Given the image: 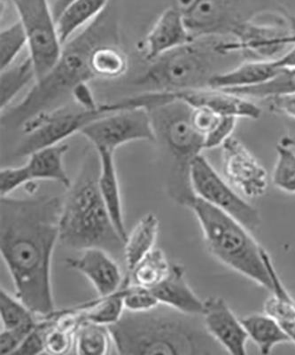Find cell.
Masks as SVG:
<instances>
[{
  "instance_id": "cell-1",
  "label": "cell",
  "mask_w": 295,
  "mask_h": 355,
  "mask_svg": "<svg viewBox=\"0 0 295 355\" xmlns=\"http://www.w3.org/2000/svg\"><path fill=\"white\" fill-rule=\"evenodd\" d=\"M62 205V198L52 196L0 200V253L15 296L39 317L55 311L51 265Z\"/></svg>"
},
{
  "instance_id": "cell-2",
  "label": "cell",
  "mask_w": 295,
  "mask_h": 355,
  "mask_svg": "<svg viewBox=\"0 0 295 355\" xmlns=\"http://www.w3.org/2000/svg\"><path fill=\"white\" fill-rule=\"evenodd\" d=\"M117 2L118 0H110L97 18L63 44L53 68L35 82L17 105L2 113L3 128H21L40 114L71 104L73 89L78 84L95 79L90 67L93 51L100 44H119Z\"/></svg>"
},
{
  "instance_id": "cell-3",
  "label": "cell",
  "mask_w": 295,
  "mask_h": 355,
  "mask_svg": "<svg viewBox=\"0 0 295 355\" xmlns=\"http://www.w3.org/2000/svg\"><path fill=\"white\" fill-rule=\"evenodd\" d=\"M189 315L159 305L147 312L125 310L116 324L109 326L116 353L122 355L208 354L212 338L204 327Z\"/></svg>"
},
{
  "instance_id": "cell-4",
  "label": "cell",
  "mask_w": 295,
  "mask_h": 355,
  "mask_svg": "<svg viewBox=\"0 0 295 355\" xmlns=\"http://www.w3.org/2000/svg\"><path fill=\"white\" fill-rule=\"evenodd\" d=\"M100 158L90 153L63 199L60 241L69 249H100L125 262V241L116 230L98 189Z\"/></svg>"
},
{
  "instance_id": "cell-5",
  "label": "cell",
  "mask_w": 295,
  "mask_h": 355,
  "mask_svg": "<svg viewBox=\"0 0 295 355\" xmlns=\"http://www.w3.org/2000/svg\"><path fill=\"white\" fill-rule=\"evenodd\" d=\"M240 50L237 39L224 40V35L195 37L150 62L134 85L170 93L211 88L215 76L234 68L231 56Z\"/></svg>"
},
{
  "instance_id": "cell-6",
  "label": "cell",
  "mask_w": 295,
  "mask_h": 355,
  "mask_svg": "<svg viewBox=\"0 0 295 355\" xmlns=\"http://www.w3.org/2000/svg\"><path fill=\"white\" fill-rule=\"evenodd\" d=\"M187 207L198 218L206 245L212 256L260 286L272 290L271 275L263 259V248L250 234L251 231L198 196Z\"/></svg>"
},
{
  "instance_id": "cell-7",
  "label": "cell",
  "mask_w": 295,
  "mask_h": 355,
  "mask_svg": "<svg viewBox=\"0 0 295 355\" xmlns=\"http://www.w3.org/2000/svg\"><path fill=\"white\" fill-rule=\"evenodd\" d=\"M192 111V106L174 94L173 100L150 112L157 135L160 133L173 160L168 192L184 206L196 196L190 184V163L205 150V137L193 126Z\"/></svg>"
},
{
  "instance_id": "cell-8",
  "label": "cell",
  "mask_w": 295,
  "mask_h": 355,
  "mask_svg": "<svg viewBox=\"0 0 295 355\" xmlns=\"http://www.w3.org/2000/svg\"><path fill=\"white\" fill-rule=\"evenodd\" d=\"M110 112L107 104H101L100 110L91 111L71 103L40 114L22 126L24 137L15 148V155L28 157L41 148L62 144L75 133H80L88 123Z\"/></svg>"
},
{
  "instance_id": "cell-9",
  "label": "cell",
  "mask_w": 295,
  "mask_h": 355,
  "mask_svg": "<svg viewBox=\"0 0 295 355\" xmlns=\"http://www.w3.org/2000/svg\"><path fill=\"white\" fill-rule=\"evenodd\" d=\"M28 39L37 81L56 64L62 53L56 20L48 0H11Z\"/></svg>"
},
{
  "instance_id": "cell-10",
  "label": "cell",
  "mask_w": 295,
  "mask_h": 355,
  "mask_svg": "<svg viewBox=\"0 0 295 355\" xmlns=\"http://www.w3.org/2000/svg\"><path fill=\"white\" fill-rule=\"evenodd\" d=\"M80 135L91 142L95 150L113 152L129 142H154L157 139L150 112L138 107L105 114L84 126Z\"/></svg>"
},
{
  "instance_id": "cell-11",
  "label": "cell",
  "mask_w": 295,
  "mask_h": 355,
  "mask_svg": "<svg viewBox=\"0 0 295 355\" xmlns=\"http://www.w3.org/2000/svg\"><path fill=\"white\" fill-rule=\"evenodd\" d=\"M189 180L196 196L236 218L250 231L259 227L258 211L231 189L202 154L190 163Z\"/></svg>"
},
{
  "instance_id": "cell-12",
  "label": "cell",
  "mask_w": 295,
  "mask_h": 355,
  "mask_svg": "<svg viewBox=\"0 0 295 355\" xmlns=\"http://www.w3.org/2000/svg\"><path fill=\"white\" fill-rule=\"evenodd\" d=\"M225 176L247 198L265 195L268 188V174L259 162L233 136L223 145Z\"/></svg>"
},
{
  "instance_id": "cell-13",
  "label": "cell",
  "mask_w": 295,
  "mask_h": 355,
  "mask_svg": "<svg viewBox=\"0 0 295 355\" xmlns=\"http://www.w3.org/2000/svg\"><path fill=\"white\" fill-rule=\"evenodd\" d=\"M202 316L206 331L228 353L247 354L249 336L240 319L237 318L223 299L208 297L206 300Z\"/></svg>"
},
{
  "instance_id": "cell-14",
  "label": "cell",
  "mask_w": 295,
  "mask_h": 355,
  "mask_svg": "<svg viewBox=\"0 0 295 355\" xmlns=\"http://www.w3.org/2000/svg\"><path fill=\"white\" fill-rule=\"evenodd\" d=\"M295 67V47L277 59L256 60L240 63L230 71L221 73L212 79L211 88L226 89L255 87L266 83L285 69Z\"/></svg>"
},
{
  "instance_id": "cell-15",
  "label": "cell",
  "mask_w": 295,
  "mask_h": 355,
  "mask_svg": "<svg viewBox=\"0 0 295 355\" xmlns=\"http://www.w3.org/2000/svg\"><path fill=\"white\" fill-rule=\"evenodd\" d=\"M66 263L69 268L87 277L98 297H107L116 293L125 283L119 262L103 250H82L79 258L66 259Z\"/></svg>"
},
{
  "instance_id": "cell-16",
  "label": "cell",
  "mask_w": 295,
  "mask_h": 355,
  "mask_svg": "<svg viewBox=\"0 0 295 355\" xmlns=\"http://www.w3.org/2000/svg\"><path fill=\"white\" fill-rule=\"evenodd\" d=\"M193 40L185 17L171 6L161 12L149 31L143 42V55L150 63Z\"/></svg>"
},
{
  "instance_id": "cell-17",
  "label": "cell",
  "mask_w": 295,
  "mask_h": 355,
  "mask_svg": "<svg viewBox=\"0 0 295 355\" xmlns=\"http://www.w3.org/2000/svg\"><path fill=\"white\" fill-rule=\"evenodd\" d=\"M174 94L193 107H205L220 116L258 119L262 115L261 107L247 98L219 89L207 88Z\"/></svg>"
},
{
  "instance_id": "cell-18",
  "label": "cell",
  "mask_w": 295,
  "mask_h": 355,
  "mask_svg": "<svg viewBox=\"0 0 295 355\" xmlns=\"http://www.w3.org/2000/svg\"><path fill=\"white\" fill-rule=\"evenodd\" d=\"M151 291L161 305L186 315H202L204 301L199 300L187 284L185 268L182 265L171 264L168 277Z\"/></svg>"
},
{
  "instance_id": "cell-19",
  "label": "cell",
  "mask_w": 295,
  "mask_h": 355,
  "mask_svg": "<svg viewBox=\"0 0 295 355\" xmlns=\"http://www.w3.org/2000/svg\"><path fill=\"white\" fill-rule=\"evenodd\" d=\"M100 158V175L98 189L105 205L109 211L111 218L120 236L126 241V232L122 200H120L118 176H117L115 152L107 150H98Z\"/></svg>"
},
{
  "instance_id": "cell-20",
  "label": "cell",
  "mask_w": 295,
  "mask_h": 355,
  "mask_svg": "<svg viewBox=\"0 0 295 355\" xmlns=\"http://www.w3.org/2000/svg\"><path fill=\"white\" fill-rule=\"evenodd\" d=\"M69 146L62 144L50 146L34 152L28 157L25 164L31 182L36 180H52L58 182L65 189L71 188V179L66 173L63 158L69 150Z\"/></svg>"
},
{
  "instance_id": "cell-21",
  "label": "cell",
  "mask_w": 295,
  "mask_h": 355,
  "mask_svg": "<svg viewBox=\"0 0 295 355\" xmlns=\"http://www.w3.org/2000/svg\"><path fill=\"white\" fill-rule=\"evenodd\" d=\"M262 255L272 282L271 296L265 302V313L277 320L291 342L295 343V300L282 284L271 257L265 249Z\"/></svg>"
},
{
  "instance_id": "cell-22",
  "label": "cell",
  "mask_w": 295,
  "mask_h": 355,
  "mask_svg": "<svg viewBox=\"0 0 295 355\" xmlns=\"http://www.w3.org/2000/svg\"><path fill=\"white\" fill-rule=\"evenodd\" d=\"M110 0H73L56 20L62 44L93 21L104 11Z\"/></svg>"
},
{
  "instance_id": "cell-23",
  "label": "cell",
  "mask_w": 295,
  "mask_h": 355,
  "mask_svg": "<svg viewBox=\"0 0 295 355\" xmlns=\"http://www.w3.org/2000/svg\"><path fill=\"white\" fill-rule=\"evenodd\" d=\"M240 322L262 354H271L276 345L291 342L277 320L268 313H252L241 318Z\"/></svg>"
},
{
  "instance_id": "cell-24",
  "label": "cell",
  "mask_w": 295,
  "mask_h": 355,
  "mask_svg": "<svg viewBox=\"0 0 295 355\" xmlns=\"http://www.w3.org/2000/svg\"><path fill=\"white\" fill-rule=\"evenodd\" d=\"M159 220L154 214H148L138 220L128 234L125 244V263L129 272L148 252L154 249L159 234Z\"/></svg>"
},
{
  "instance_id": "cell-25",
  "label": "cell",
  "mask_w": 295,
  "mask_h": 355,
  "mask_svg": "<svg viewBox=\"0 0 295 355\" xmlns=\"http://www.w3.org/2000/svg\"><path fill=\"white\" fill-rule=\"evenodd\" d=\"M129 283V277L125 278L122 288L116 293L107 297H100L85 305L74 307L81 313L82 321H89L98 324L111 326L116 324L122 318L125 312L123 297L126 293L127 284Z\"/></svg>"
},
{
  "instance_id": "cell-26",
  "label": "cell",
  "mask_w": 295,
  "mask_h": 355,
  "mask_svg": "<svg viewBox=\"0 0 295 355\" xmlns=\"http://www.w3.org/2000/svg\"><path fill=\"white\" fill-rule=\"evenodd\" d=\"M37 81L33 60L28 56L19 63L3 69L0 74V109L4 111L31 82Z\"/></svg>"
},
{
  "instance_id": "cell-27",
  "label": "cell",
  "mask_w": 295,
  "mask_h": 355,
  "mask_svg": "<svg viewBox=\"0 0 295 355\" xmlns=\"http://www.w3.org/2000/svg\"><path fill=\"white\" fill-rule=\"evenodd\" d=\"M128 58L119 44H100L91 53L90 67L95 78H117L128 69Z\"/></svg>"
},
{
  "instance_id": "cell-28",
  "label": "cell",
  "mask_w": 295,
  "mask_h": 355,
  "mask_svg": "<svg viewBox=\"0 0 295 355\" xmlns=\"http://www.w3.org/2000/svg\"><path fill=\"white\" fill-rule=\"evenodd\" d=\"M112 344L109 326L82 321L75 329L73 347L79 355H106Z\"/></svg>"
},
{
  "instance_id": "cell-29",
  "label": "cell",
  "mask_w": 295,
  "mask_h": 355,
  "mask_svg": "<svg viewBox=\"0 0 295 355\" xmlns=\"http://www.w3.org/2000/svg\"><path fill=\"white\" fill-rule=\"evenodd\" d=\"M171 264L161 249H153L134 266L128 275L131 284L153 288L170 274Z\"/></svg>"
},
{
  "instance_id": "cell-30",
  "label": "cell",
  "mask_w": 295,
  "mask_h": 355,
  "mask_svg": "<svg viewBox=\"0 0 295 355\" xmlns=\"http://www.w3.org/2000/svg\"><path fill=\"white\" fill-rule=\"evenodd\" d=\"M272 182L282 191L295 194V150L290 144L281 142L277 146Z\"/></svg>"
},
{
  "instance_id": "cell-31",
  "label": "cell",
  "mask_w": 295,
  "mask_h": 355,
  "mask_svg": "<svg viewBox=\"0 0 295 355\" xmlns=\"http://www.w3.org/2000/svg\"><path fill=\"white\" fill-rule=\"evenodd\" d=\"M0 317L3 329H11L37 322V315L17 296L12 297L4 288L0 291Z\"/></svg>"
},
{
  "instance_id": "cell-32",
  "label": "cell",
  "mask_w": 295,
  "mask_h": 355,
  "mask_svg": "<svg viewBox=\"0 0 295 355\" xmlns=\"http://www.w3.org/2000/svg\"><path fill=\"white\" fill-rule=\"evenodd\" d=\"M28 46V39L24 26L17 21L0 31V67L1 71L14 64L17 57Z\"/></svg>"
},
{
  "instance_id": "cell-33",
  "label": "cell",
  "mask_w": 295,
  "mask_h": 355,
  "mask_svg": "<svg viewBox=\"0 0 295 355\" xmlns=\"http://www.w3.org/2000/svg\"><path fill=\"white\" fill-rule=\"evenodd\" d=\"M123 302L125 310L134 313L147 312L160 305L151 290L131 284V282L127 284Z\"/></svg>"
},
{
  "instance_id": "cell-34",
  "label": "cell",
  "mask_w": 295,
  "mask_h": 355,
  "mask_svg": "<svg viewBox=\"0 0 295 355\" xmlns=\"http://www.w3.org/2000/svg\"><path fill=\"white\" fill-rule=\"evenodd\" d=\"M43 321L37 322L36 327L27 336L20 347L12 353L19 355H37L46 353V332L48 329L51 320L47 317H41Z\"/></svg>"
},
{
  "instance_id": "cell-35",
  "label": "cell",
  "mask_w": 295,
  "mask_h": 355,
  "mask_svg": "<svg viewBox=\"0 0 295 355\" xmlns=\"http://www.w3.org/2000/svg\"><path fill=\"white\" fill-rule=\"evenodd\" d=\"M31 182L26 166L2 168L0 171V196H9L21 187Z\"/></svg>"
},
{
  "instance_id": "cell-36",
  "label": "cell",
  "mask_w": 295,
  "mask_h": 355,
  "mask_svg": "<svg viewBox=\"0 0 295 355\" xmlns=\"http://www.w3.org/2000/svg\"><path fill=\"white\" fill-rule=\"evenodd\" d=\"M37 321L27 323L20 327L2 329L0 333V352L2 354H12L20 347L24 339L36 327Z\"/></svg>"
},
{
  "instance_id": "cell-37",
  "label": "cell",
  "mask_w": 295,
  "mask_h": 355,
  "mask_svg": "<svg viewBox=\"0 0 295 355\" xmlns=\"http://www.w3.org/2000/svg\"><path fill=\"white\" fill-rule=\"evenodd\" d=\"M238 119L233 116H222L217 125L205 136V150L219 147L231 137L236 128Z\"/></svg>"
},
{
  "instance_id": "cell-38",
  "label": "cell",
  "mask_w": 295,
  "mask_h": 355,
  "mask_svg": "<svg viewBox=\"0 0 295 355\" xmlns=\"http://www.w3.org/2000/svg\"><path fill=\"white\" fill-rule=\"evenodd\" d=\"M221 117L205 107H193L191 116L193 125L204 137L217 125Z\"/></svg>"
},
{
  "instance_id": "cell-39",
  "label": "cell",
  "mask_w": 295,
  "mask_h": 355,
  "mask_svg": "<svg viewBox=\"0 0 295 355\" xmlns=\"http://www.w3.org/2000/svg\"><path fill=\"white\" fill-rule=\"evenodd\" d=\"M73 103L87 110H98L100 109L101 104L97 103L94 98L93 91L89 85V82H84L77 85L72 91Z\"/></svg>"
},
{
  "instance_id": "cell-40",
  "label": "cell",
  "mask_w": 295,
  "mask_h": 355,
  "mask_svg": "<svg viewBox=\"0 0 295 355\" xmlns=\"http://www.w3.org/2000/svg\"><path fill=\"white\" fill-rule=\"evenodd\" d=\"M271 109L277 111L287 117V119L295 120V92L284 94L276 95L267 98Z\"/></svg>"
},
{
  "instance_id": "cell-41",
  "label": "cell",
  "mask_w": 295,
  "mask_h": 355,
  "mask_svg": "<svg viewBox=\"0 0 295 355\" xmlns=\"http://www.w3.org/2000/svg\"><path fill=\"white\" fill-rule=\"evenodd\" d=\"M199 0H173L172 8L185 17L197 5Z\"/></svg>"
},
{
  "instance_id": "cell-42",
  "label": "cell",
  "mask_w": 295,
  "mask_h": 355,
  "mask_svg": "<svg viewBox=\"0 0 295 355\" xmlns=\"http://www.w3.org/2000/svg\"><path fill=\"white\" fill-rule=\"evenodd\" d=\"M72 1L73 0H55V4H53L52 8L55 20L58 19L60 14L64 11V9L66 8V6L71 4Z\"/></svg>"
},
{
  "instance_id": "cell-43",
  "label": "cell",
  "mask_w": 295,
  "mask_h": 355,
  "mask_svg": "<svg viewBox=\"0 0 295 355\" xmlns=\"http://www.w3.org/2000/svg\"><path fill=\"white\" fill-rule=\"evenodd\" d=\"M291 120H292V125H294V132H295V120H293V119H291Z\"/></svg>"
}]
</instances>
